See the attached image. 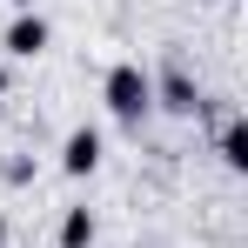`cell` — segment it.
Masks as SVG:
<instances>
[{
  "instance_id": "obj_4",
  "label": "cell",
  "mask_w": 248,
  "mask_h": 248,
  "mask_svg": "<svg viewBox=\"0 0 248 248\" xmlns=\"http://www.w3.org/2000/svg\"><path fill=\"white\" fill-rule=\"evenodd\" d=\"M47 41H54V27H47V14H14L7 20V54L14 61H34V54H47Z\"/></svg>"
},
{
  "instance_id": "obj_6",
  "label": "cell",
  "mask_w": 248,
  "mask_h": 248,
  "mask_svg": "<svg viewBox=\"0 0 248 248\" xmlns=\"http://www.w3.org/2000/svg\"><path fill=\"white\" fill-rule=\"evenodd\" d=\"M215 155H221V168H228V174H242V168H248V121H228V127H221Z\"/></svg>"
},
{
  "instance_id": "obj_3",
  "label": "cell",
  "mask_w": 248,
  "mask_h": 248,
  "mask_svg": "<svg viewBox=\"0 0 248 248\" xmlns=\"http://www.w3.org/2000/svg\"><path fill=\"white\" fill-rule=\"evenodd\" d=\"M101 127L94 121H81V127H67V141H61V174H74V181H87L94 168H101Z\"/></svg>"
},
{
  "instance_id": "obj_2",
  "label": "cell",
  "mask_w": 248,
  "mask_h": 248,
  "mask_svg": "<svg viewBox=\"0 0 248 248\" xmlns=\"http://www.w3.org/2000/svg\"><path fill=\"white\" fill-rule=\"evenodd\" d=\"M148 81H155V108H168L174 121H195V114L208 108V101H202V81H195L181 61H174V67H161V74H148Z\"/></svg>"
},
{
  "instance_id": "obj_7",
  "label": "cell",
  "mask_w": 248,
  "mask_h": 248,
  "mask_svg": "<svg viewBox=\"0 0 248 248\" xmlns=\"http://www.w3.org/2000/svg\"><path fill=\"white\" fill-rule=\"evenodd\" d=\"M0 174H7V188H27V181H34V161H27V155H14Z\"/></svg>"
},
{
  "instance_id": "obj_5",
  "label": "cell",
  "mask_w": 248,
  "mask_h": 248,
  "mask_svg": "<svg viewBox=\"0 0 248 248\" xmlns=\"http://www.w3.org/2000/svg\"><path fill=\"white\" fill-rule=\"evenodd\" d=\"M94 235H101L94 208H67V215H61V235H54V242H61V248H94Z\"/></svg>"
},
{
  "instance_id": "obj_9",
  "label": "cell",
  "mask_w": 248,
  "mask_h": 248,
  "mask_svg": "<svg viewBox=\"0 0 248 248\" xmlns=\"http://www.w3.org/2000/svg\"><path fill=\"white\" fill-rule=\"evenodd\" d=\"M14 14H34V0H14Z\"/></svg>"
},
{
  "instance_id": "obj_10",
  "label": "cell",
  "mask_w": 248,
  "mask_h": 248,
  "mask_svg": "<svg viewBox=\"0 0 248 248\" xmlns=\"http://www.w3.org/2000/svg\"><path fill=\"white\" fill-rule=\"evenodd\" d=\"M0 248H7V215H0Z\"/></svg>"
},
{
  "instance_id": "obj_1",
  "label": "cell",
  "mask_w": 248,
  "mask_h": 248,
  "mask_svg": "<svg viewBox=\"0 0 248 248\" xmlns=\"http://www.w3.org/2000/svg\"><path fill=\"white\" fill-rule=\"evenodd\" d=\"M101 101H108V114L121 127L141 134V121L155 114V81H148V67H141V61H114L108 81H101Z\"/></svg>"
},
{
  "instance_id": "obj_8",
  "label": "cell",
  "mask_w": 248,
  "mask_h": 248,
  "mask_svg": "<svg viewBox=\"0 0 248 248\" xmlns=\"http://www.w3.org/2000/svg\"><path fill=\"white\" fill-rule=\"evenodd\" d=\"M7 94H14V74H7V67H0V101H7Z\"/></svg>"
}]
</instances>
